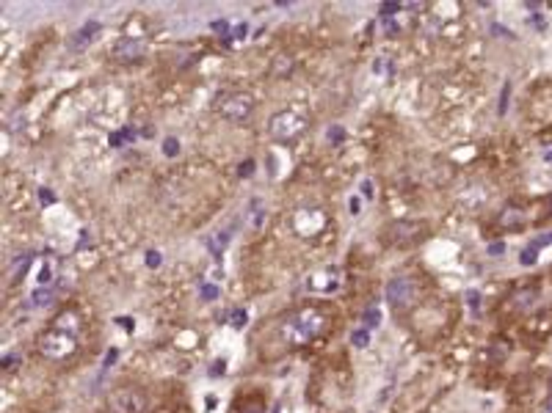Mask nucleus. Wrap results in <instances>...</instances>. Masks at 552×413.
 <instances>
[{
  "label": "nucleus",
  "instance_id": "obj_35",
  "mask_svg": "<svg viewBox=\"0 0 552 413\" xmlns=\"http://www.w3.org/2000/svg\"><path fill=\"white\" fill-rule=\"evenodd\" d=\"M246 413H266V411H263V408H249Z\"/></svg>",
  "mask_w": 552,
  "mask_h": 413
},
{
  "label": "nucleus",
  "instance_id": "obj_7",
  "mask_svg": "<svg viewBox=\"0 0 552 413\" xmlns=\"http://www.w3.org/2000/svg\"><path fill=\"white\" fill-rule=\"evenodd\" d=\"M144 55H147V41L144 39H119L113 44V58L122 61V64L141 61Z\"/></svg>",
  "mask_w": 552,
  "mask_h": 413
},
{
  "label": "nucleus",
  "instance_id": "obj_12",
  "mask_svg": "<svg viewBox=\"0 0 552 413\" xmlns=\"http://www.w3.org/2000/svg\"><path fill=\"white\" fill-rule=\"evenodd\" d=\"M30 300H33V306H47L53 300V287H39Z\"/></svg>",
  "mask_w": 552,
  "mask_h": 413
},
{
  "label": "nucleus",
  "instance_id": "obj_28",
  "mask_svg": "<svg viewBox=\"0 0 552 413\" xmlns=\"http://www.w3.org/2000/svg\"><path fill=\"white\" fill-rule=\"evenodd\" d=\"M362 196H365V199H370V196H373V185H370L367 180L362 182Z\"/></svg>",
  "mask_w": 552,
  "mask_h": 413
},
{
  "label": "nucleus",
  "instance_id": "obj_8",
  "mask_svg": "<svg viewBox=\"0 0 552 413\" xmlns=\"http://www.w3.org/2000/svg\"><path fill=\"white\" fill-rule=\"evenodd\" d=\"M420 231H423L420 223H409V220H398V223H392L387 229V234H389L392 242H412V240L420 237Z\"/></svg>",
  "mask_w": 552,
  "mask_h": 413
},
{
  "label": "nucleus",
  "instance_id": "obj_20",
  "mask_svg": "<svg viewBox=\"0 0 552 413\" xmlns=\"http://www.w3.org/2000/svg\"><path fill=\"white\" fill-rule=\"evenodd\" d=\"M398 8H401L398 3H384V6H381V17L389 19V14H398Z\"/></svg>",
  "mask_w": 552,
  "mask_h": 413
},
{
  "label": "nucleus",
  "instance_id": "obj_25",
  "mask_svg": "<svg viewBox=\"0 0 552 413\" xmlns=\"http://www.w3.org/2000/svg\"><path fill=\"white\" fill-rule=\"evenodd\" d=\"M213 30H219V33H227V30H230V25H227L224 19H216V22H213Z\"/></svg>",
  "mask_w": 552,
  "mask_h": 413
},
{
  "label": "nucleus",
  "instance_id": "obj_2",
  "mask_svg": "<svg viewBox=\"0 0 552 413\" xmlns=\"http://www.w3.org/2000/svg\"><path fill=\"white\" fill-rule=\"evenodd\" d=\"M36 347H39V356L47 358V361H66V358H72L77 353L75 336L66 334V331H58V328L42 334L39 342H36Z\"/></svg>",
  "mask_w": 552,
  "mask_h": 413
},
{
  "label": "nucleus",
  "instance_id": "obj_33",
  "mask_svg": "<svg viewBox=\"0 0 552 413\" xmlns=\"http://www.w3.org/2000/svg\"><path fill=\"white\" fill-rule=\"evenodd\" d=\"M544 160H547V163H552V146L547 149V152H544Z\"/></svg>",
  "mask_w": 552,
  "mask_h": 413
},
{
  "label": "nucleus",
  "instance_id": "obj_30",
  "mask_svg": "<svg viewBox=\"0 0 552 413\" xmlns=\"http://www.w3.org/2000/svg\"><path fill=\"white\" fill-rule=\"evenodd\" d=\"M116 356H119V353H116V350H111V353H108V356H105V367H111V364H113V361H116Z\"/></svg>",
  "mask_w": 552,
  "mask_h": 413
},
{
  "label": "nucleus",
  "instance_id": "obj_29",
  "mask_svg": "<svg viewBox=\"0 0 552 413\" xmlns=\"http://www.w3.org/2000/svg\"><path fill=\"white\" fill-rule=\"evenodd\" d=\"M329 138H331L334 144H337V141H342V130H340V127H337V130H331V133H329Z\"/></svg>",
  "mask_w": 552,
  "mask_h": 413
},
{
  "label": "nucleus",
  "instance_id": "obj_31",
  "mask_svg": "<svg viewBox=\"0 0 552 413\" xmlns=\"http://www.w3.org/2000/svg\"><path fill=\"white\" fill-rule=\"evenodd\" d=\"M246 30H249L246 25H238V28H235V36H238V39H243V36H246Z\"/></svg>",
  "mask_w": 552,
  "mask_h": 413
},
{
  "label": "nucleus",
  "instance_id": "obj_16",
  "mask_svg": "<svg viewBox=\"0 0 552 413\" xmlns=\"http://www.w3.org/2000/svg\"><path fill=\"white\" fill-rule=\"evenodd\" d=\"M467 303H470L472 311H478V306H481V292H478V289H470V292H467Z\"/></svg>",
  "mask_w": 552,
  "mask_h": 413
},
{
  "label": "nucleus",
  "instance_id": "obj_36",
  "mask_svg": "<svg viewBox=\"0 0 552 413\" xmlns=\"http://www.w3.org/2000/svg\"><path fill=\"white\" fill-rule=\"evenodd\" d=\"M547 212H550V215H552V196H550V199H547Z\"/></svg>",
  "mask_w": 552,
  "mask_h": 413
},
{
  "label": "nucleus",
  "instance_id": "obj_22",
  "mask_svg": "<svg viewBox=\"0 0 552 413\" xmlns=\"http://www.w3.org/2000/svg\"><path fill=\"white\" fill-rule=\"evenodd\" d=\"M39 202H42V204L47 206V204H53V202H55V196H53V191H47V188H42V191H39Z\"/></svg>",
  "mask_w": 552,
  "mask_h": 413
},
{
  "label": "nucleus",
  "instance_id": "obj_17",
  "mask_svg": "<svg viewBox=\"0 0 552 413\" xmlns=\"http://www.w3.org/2000/svg\"><path fill=\"white\" fill-rule=\"evenodd\" d=\"M232 325H235V328H243V325H246V311H243V309H235V311H232Z\"/></svg>",
  "mask_w": 552,
  "mask_h": 413
},
{
  "label": "nucleus",
  "instance_id": "obj_9",
  "mask_svg": "<svg viewBox=\"0 0 552 413\" xmlns=\"http://www.w3.org/2000/svg\"><path fill=\"white\" fill-rule=\"evenodd\" d=\"M97 33H100V22H97V19L86 22V25H83V28L75 33V41H72V47H75V50H80V47H83V44H89V41H91Z\"/></svg>",
  "mask_w": 552,
  "mask_h": 413
},
{
  "label": "nucleus",
  "instance_id": "obj_4",
  "mask_svg": "<svg viewBox=\"0 0 552 413\" xmlns=\"http://www.w3.org/2000/svg\"><path fill=\"white\" fill-rule=\"evenodd\" d=\"M304 127H306L304 119H301L298 113H293V111L274 113L271 122H268V133H271V138L279 141V144H293V141H298L301 133H304Z\"/></svg>",
  "mask_w": 552,
  "mask_h": 413
},
{
  "label": "nucleus",
  "instance_id": "obj_1",
  "mask_svg": "<svg viewBox=\"0 0 552 413\" xmlns=\"http://www.w3.org/2000/svg\"><path fill=\"white\" fill-rule=\"evenodd\" d=\"M323 328H326V317H323L318 309H298V311H293V314L282 323L279 331H282L284 345L301 347V345L312 342Z\"/></svg>",
  "mask_w": 552,
  "mask_h": 413
},
{
  "label": "nucleus",
  "instance_id": "obj_19",
  "mask_svg": "<svg viewBox=\"0 0 552 413\" xmlns=\"http://www.w3.org/2000/svg\"><path fill=\"white\" fill-rule=\"evenodd\" d=\"M531 245H536L539 251H542L544 245H552V231H547V234H542V237H536V240H533Z\"/></svg>",
  "mask_w": 552,
  "mask_h": 413
},
{
  "label": "nucleus",
  "instance_id": "obj_14",
  "mask_svg": "<svg viewBox=\"0 0 552 413\" xmlns=\"http://www.w3.org/2000/svg\"><path fill=\"white\" fill-rule=\"evenodd\" d=\"M351 342H353L356 347H367V345H370V334H367V328L353 331V334H351Z\"/></svg>",
  "mask_w": 552,
  "mask_h": 413
},
{
  "label": "nucleus",
  "instance_id": "obj_18",
  "mask_svg": "<svg viewBox=\"0 0 552 413\" xmlns=\"http://www.w3.org/2000/svg\"><path fill=\"white\" fill-rule=\"evenodd\" d=\"M202 298H205V300H216V298H219V289H216L213 284H205V287H202Z\"/></svg>",
  "mask_w": 552,
  "mask_h": 413
},
{
  "label": "nucleus",
  "instance_id": "obj_13",
  "mask_svg": "<svg viewBox=\"0 0 552 413\" xmlns=\"http://www.w3.org/2000/svg\"><path fill=\"white\" fill-rule=\"evenodd\" d=\"M378 323H381V311H378L376 306H370V309L365 311V317H362V325H365V328L370 331V328H376Z\"/></svg>",
  "mask_w": 552,
  "mask_h": 413
},
{
  "label": "nucleus",
  "instance_id": "obj_21",
  "mask_svg": "<svg viewBox=\"0 0 552 413\" xmlns=\"http://www.w3.org/2000/svg\"><path fill=\"white\" fill-rule=\"evenodd\" d=\"M508 97H511V83L503 86V94H500V113H506V102H508Z\"/></svg>",
  "mask_w": 552,
  "mask_h": 413
},
{
  "label": "nucleus",
  "instance_id": "obj_23",
  "mask_svg": "<svg viewBox=\"0 0 552 413\" xmlns=\"http://www.w3.org/2000/svg\"><path fill=\"white\" fill-rule=\"evenodd\" d=\"M147 265H149V267H160V253H158V251H149V253H147Z\"/></svg>",
  "mask_w": 552,
  "mask_h": 413
},
{
  "label": "nucleus",
  "instance_id": "obj_11",
  "mask_svg": "<svg viewBox=\"0 0 552 413\" xmlns=\"http://www.w3.org/2000/svg\"><path fill=\"white\" fill-rule=\"evenodd\" d=\"M536 262H539V248H536V245L522 248V253H519V265H522V267H531V265H536Z\"/></svg>",
  "mask_w": 552,
  "mask_h": 413
},
{
  "label": "nucleus",
  "instance_id": "obj_32",
  "mask_svg": "<svg viewBox=\"0 0 552 413\" xmlns=\"http://www.w3.org/2000/svg\"><path fill=\"white\" fill-rule=\"evenodd\" d=\"M348 206H351V212L356 215V212H359V206H362V204H359V199H351V204H348Z\"/></svg>",
  "mask_w": 552,
  "mask_h": 413
},
{
  "label": "nucleus",
  "instance_id": "obj_6",
  "mask_svg": "<svg viewBox=\"0 0 552 413\" xmlns=\"http://www.w3.org/2000/svg\"><path fill=\"white\" fill-rule=\"evenodd\" d=\"M108 408L111 413H144L147 400H144V392L125 386V389H116L108 394Z\"/></svg>",
  "mask_w": 552,
  "mask_h": 413
},
{
  "label": "nucleus",
  "instance_id": "obj_34",
  "mask_svg": "<svg viewBox=\"0 0 552 413\" xmlns=\"http://www.w3.org/2000/svg\"><path fill=\"white\" fill-rule=\"evenodd\" d=\"M544 413H552V397L547 400V405H544Z\"/></svg>",
  "mask_w": 552,
  "mask_h": 413
},
{
  "label": "nucleus",
  "instance_id": "obj_10",
  "mask_svg": "<svg viewBox=\"0 0 552 413\" xmlns=\"http://www.w3.org/2000/svg\"><path fill=\"white\" fill-rule=\"evenodd\" d=\"M500 223L508 226V229H522V226H525V212H522L519 206H508V209L503 212Z\"/></svg>",
  "mask_w": 552,
  "mask_h": 413
},
{
  "label": "nucleus",
  "instance_id": "obj_15",
  "mask_svg": "<svg viewBox=\"0 0 552 413\" xmlns=\"http://www.w3.org/2000/svg\"><path fill=\"white\" fill-rule=\"evenodd\" d=\"M163 152H166L169 157H174V155L180 152V144H177L174 138H166V141H163Z\"/></svg>",
  "mask_w": 552,
  "mask_h": 413
},
{
  "label": "nucleus",
  "instance_id": "obj_3",
  "mask_svg": "<svg viewBox=\"0 0 552 413\" xmlns=\"http://www.w3.org/2000/svg\"><path fill=\"white\" fill-rule=\"evenodd\" d=\"M216 111L230 122H246L255 113V99L243 91H224L216 97Z\"/></svg>",
  "mask_w": 552,
  "mask_h": 413
},
{
  "label": "nucleus",
  "instance_id": "obj_26",
  "mask_svg": "<svg viewBox=\"0 0 552 413\" xmlns=\"http://www.w3.org/2000/svg\"><path fill=\"white\" fill-rule=\"evenodd\" d=\"M503 251H506V245H503V242H495V245H489V253H492V256H500Z\"/></svg>",
  "mask_w": 552,
  "mask_h": 413
},
{
  "label": "nucleus",
  "instance_id": "obj_5",
  "mask_svg": "<svg viewBox=\"0 0 552 413\" xmlns=\"http://www.w3.org/2000/svg\"><path fill=\"white\" fill-rule=\"evenodd\" d=\"M414 298H417V287L412 278L406 276H398L387 284V303L395 309V311H409L414 306Z\"/></svg>",
  "mask_w": 552,
  "mask_h": 413
},
{
  "label": "nucleus",
  "instance_id": "obj_24",
  "mask_svg": "<svg viewBox=\"0 0 552 413\" xmlns=\"http://www.w3.org/2000/svg\"><path fill=\"white\" fill-rule=\"evenodd\" d=\"M252 171H255V160H246V163L241 166V171H238V174H241V177H252Z\"/></svg>",
  "mask_w": 552,
  "mask_h": 413
},
{
  "label": "nucleus",
  "instance_id": "obj_27",
  "mask_svg": "<svg viewBox=\"0 0 552 413\" xmlns=\"http://www.w3.org/2000/svg\"><path fill=\"white\" fill-rule=\"evenodd\" d=\"M210 375H213V378L224 375V361H216V364H213V369H210Z\"/></svg>",
  "mask_w": 552,
  "mask_h": 413
}]
</instances>
